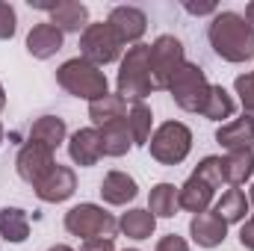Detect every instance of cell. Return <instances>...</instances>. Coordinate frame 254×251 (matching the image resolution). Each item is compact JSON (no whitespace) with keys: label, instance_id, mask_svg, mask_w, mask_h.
<instances>
[{"label":"cell","instance_id":"cell-1","mask_svg":"<svg viewBox=\"0 0 254 251\" xmlns=\"http://www.w3.org/2000/svg\"><path fill=\"white\" fill-rule=\"evenodd\" d=\"M210 48L225 63H249L254 60V30L240 12H216L207 27Z\"/></svg>","mask_w":254,"mask_h":251},{"label":"cell","instance_id":"cell-2","mask_svg":"<svg viewBox=\"0 0 254 251\" xmlns=\"http://www.w3.org/2000/svg\"><path fill=\"white\" fill-rule=\"evenodd\" d=\"M151 45H133L127 48V54L122 57V65H119V77H116V86H119V95L125 101H133V104H142L154 86H151Z\"/></svg>","mask_w":254,"mask_h":251},{"label":"cell","instance_id":"cell-3","mask_svg":"<svg viewBox=\"0 0 254 251\" xmlns=\"http://www.w3.org/2000/svg\"><path fill=\"white\" fill-rule=\"evenodd\" d=\"M57 83L63 86L68 95L74 98H83V101H98L107 95V74L98 68V65L86 63L83 57H74L57 68Z\"/></svg>","mask_w":254,"mask_h":251},{"label":"cell","instance_id":"cell-4","mask_svg":"<svg viewBox=\"0 0 254 251\" xmlns=\"http://www.w3.org/2000/svg\"><path fill=\"white\" fill-rule=\"evenodd\" d=\"M65 231L71 237L86 240H113L119 234V219L107 213L101 204H77L65 213Z\"/></svg>","mask_w":254,"mask_h":251},{"label":"cell","instance_id":"cell-5","mask_svg":"<svg viewBox=\"0 0 254 251\" xmlns=\"http://www.w3.org/2000/svg\"><path fill=\"white\" fill-rule=\"evenodd\" d=\"M151 157L163 166H181L192 151V130L181 122H166L151 133Z\"/></svg>","mask_w":254,"mask_h":251},{"label":"cell","instance_id":"cell-6","mask_svg":"<svg viewBox=\"0 0 254 251\" xmlns=\"http://www.w3.org/2000/svg\"><path fill=\"white\" fill-rule=\"evenodd\" d=\"M122 39L116 36V30L107 24V21H98V24H89L83 33H80V57L92 65H110L122 60Z\"/></svg>","mask_w":254,"mask_h":251},{"label":"cell","instance_id":"cell-7","mask_svg":"<svg viewBox=\"0 0 254 251\" xmlns=\"http://www.w3.org/2000/svg\"><path fill=\"white\" fill-rule=\"evenodd\" d=\"M151 86L154 89H169L172 80L178 77V71L187 65L184 57V45L175 36H157V42L151 45Z\"/></svg>","mask_w":254,"mask_h":251},{"label":"cell","instance_id":"cell-8","mask_svg":"<svg viewBox=\"0 0 254 251\" xmlns=\"http://www.w3.org/2000/svg\"><path fill=\"white\" fill-rule=\"evenodd\" d=\"M210 86H213V83H207V74H204L195 63H187L178 71V77L172 80L169 92H172L175 104H178L184 113H201V110H204V101H207V95H210Z\"/></svg>","mask_w":254,"mask_h":251},{"label":"cell","instance_id":"cell-9","mask_svg":"<svg viewBox=\"0 0 254 251\" xmlns=\"http://www.w3.org/2000/svg\"><path fill=\"white\" fill-rule=\"evenodd\" d=\"M54 166H57L54 151H51L48 145H39V142H27V145L18 151V157H15V172H18V178H21L24 184H30V187L42 184V181L51 175Z\"/></svg>","mask_w":254,"mask_h":251},{"label":"cell","instance_id":"cell-10","mask_svg":"<svg viewBox=\"0 0 254 251\" xmlns=\"http://www.w3.org/2000/svg\"><path fill=\"white\" fill-rule=\"evenodd\" d=\"M107 24L116 30V36L122 39V45H139V39L148 30V15L136 6H116L107 18Z\"/></svg>","mask_w":254,"mask_h":251},{"label":"cell","instance_id":"cell-11","mask_svg":"<svg viewBox=\"0 0 254 251\" xmlns=\"http://www.w3.org/2000/svg\"><path fill=\"white\" fill-rule=\"evenodd\" d=\"M36 195L42 198V201H48V204H63L68 201L71 195H74V189H77V175H74V169H68V166H54L51 169V175L42 181V184H36Z\"/></svg>","mask_w":254,"mask_h":251},{"label":"cell","instance_id":"cell-12","mask_svg":"<svg viewBox=\"0 0 254 251\" xmlns=\"http://www.w3.org/2000/svg\"><path fill=\"white\" fill-rule=\"evenodd\" d=\"M68 157H71L80 169L95 166V163L104 157V145H101L98 127H83V130H77V133L68 139Z\"/></svg>","mask_w":254,"mask_h":251},{"label":"cell","instance_id":"cell-13","mask_svg":"<svg viewBox=\"0 0 254 251\" xmlns=\"http://www.w3.org/2000/svg\"><path fill=\"white\" fill-rule=\"evenodd\" d=\"M190 237L201 249H216L228 240V225L216 213H198L190 222Z\"/></svg>","mask_w":254,"mask_h":251},{"label":"cell","instance_id":"cell-14","mask_svg":"<svg viewBox=\"0 0 254 251\" xmlns=\"http://www.w3.org/2000/svg\"><path fill=\"white\" fill-rule=\"evenodd\" d=\"M63 51V33L45 21V24H36L30 33H27V54L36 57V60H51Z\"/></svg>","mask_w":254,"mask_h":251},{"label":"cell","instance_id":"cell-15","mask_svg":"<svg viewBox=\"0 0 254 251\" xmlns=\"http://www.w3.org/2000/svg\"><path fill=\"white\" fill-rule=\"evenodd\" d=\"M216 142L228 154H234V151H252L254 148V122L243 116V119H234V122L222 125L216 130Z\"/></svg>","mask_w":254,"mask_h":251},{"label":"cell","instance_id":"cell-16","mask_svg":"<svg viewBox=\"0 0 254 251\" xmlns=\"http://www.w3.org/2000/svg\"><path fill=\"white\" fill-rule=\"evenodd\" d=\"M51 24L60 30V33H80L89 27V9L77 0H60L57 9L51 12Z\"/></svg>","mask_w":254,"mask_h":251},{"label":"cell","instance_id":"cell-17","mask_svg":"<svg viewBox=\"0 0 254 251\" xmlns=\"http://www.w3.org/2000/svg\"><path fill=\"white\" fill-rule=\"evenodd\" d=\"M89 119H92V125L98 127H107L113 125V122H125L127 119V101L116 92V95H104V98H98V101H92L89 104Z\"/></svg>","mask_w":254,"mask_h":251},{"label":"cell","instance_id":"cell-18","mask_svg":"<svg viewBox=\"0 0 254 251\" xmlns=\"http://www.w3.org/2000/svg\"><path fill=\"white\" fill-rule=\"evenodd\" d=\"M136 195H139V187H136V181L130 175H125V172H110L104 178V184H101V198L107 204H113V207H125Z\"/></svg>","mask_w":254,"mask_h":251},{"label":"cell","instance_id":"cell-19","mask_svg":"<svg viewBox=\"0 0 254 251\" xmlns=\"http://www.w3.org/2000/svg\"><path fill=\"white\" fill-rule=\"evenodd\" d=\"M213 195H216V189L210 187V184H204L201 178H195L190 175V181L184 184V187H178V198H181V207L184 210H190V213H207V207L213 204Z\"/></svg>","mask_w":254,"mask_h":251},{"label":"cell","instance_id":"cell-20","mask_svg":"<svg viewBox=\"0 0 254 251\" xmlns=\"http://www.w3.org/2000/svg\"><path fill=\"white\" fill-rule=\"evenodd\" d=\"M249 198H246V192L237 187H231L228 192H222V198L216 201V216L225 222V225H243L246 222V216H249Z\"/></svg>","mask_w":254,"mask_h":251},{"label":"cell","instance_id":"cell-21","mask_svg":"<svg viewBox=\"0 0 254 251\" xmlns=\"http://www.w3.org/2000/svg\"><path fill=\"white\" fill-rule=\"evenodd\" d=\"M0 237L6 243H27L30 237V216L21 207H3L0 210Z\"/></svg>","mask_w":254,"mask_h":251},{"label":"cell","instance_id":"cell-22","mask_svg":"<svg viewBox=\"0 0 254 251\" xmlns=\"http://www.w3.org/2000/svg\"><path fill=\"white\" fill-rule=\"evenodd\" d=\"M148 210L154 219H172L181 210V198H178V187L175 184H157L148 195Z\"/></svg>","mask_w":254,"mask_h":251},{"label":"cell","instance_id":"cell-23","mask_svg":"<svg viewBox=\"0 0 254 251\" xmlns=\"http://www.w3.org/2000/svg\"><path fill=\"white\" fill-rule=\"evenodd\" d=\"M154 228H157V219L151 216V210H127L122 213V219H119V231L130 237V240H136V243H142V240H151V234H154Z\"/></svg>","mask_w":254,"mask_h":251},{"label":"cell","instance_id":"cell-24","mask_svg":"<svg viewBox=\"0 0 254 251\" xmlns=\"http://www.w3.org/2000/svg\"><path fill=\"white\" fill-rule=\"evenodd\" d=\"M30 142L48 145L51 151H57L65 142V122L60 116H42V119H36L33 127H30Z\"/></svg>","mask_w":254,"mask_h":251},{"label":"cell","instance_id":"cell-25","mask_svg":"<svg viewBox=\"0 0 254 251\" xmlns=\"http://www.w3.org/2000/svg\"><path fill=\"white\" fill-rule=\"evenodd\" d=\"M101 145H104V157H125L127 151L133 148L130 130H127V119L125 122H113V125L101 127Z\"/></svg>","mask_w":254,"mask_h":251},{"label":"cell","instance_id":"cell-26","mask_svg":"<svg viewBox=\"0 0 254 251\" xmlns=\"http://www.w3.org/2000/svg\"><path fill=\"white\" fill-rule=\"evenodd\" d=\"M151 127H154V113L148 104H133L127 110V130L133 145H148L151 142Z\"/></svg>","mask_w":254,"mask_h":251},{"label":"cell","instance_id":"cell-27","mask_svg":"<svg viewBox=\"0 0 254 251\" xmlns=\"http://www.w3.org/2000/svg\"><path fill=\"white\" fill-rule=\"evenodd\" d=\"M254 175V154L252 151H234L225 157V184L243 187Z\"/></svg>","mask_w":254,"mask_h":251},{"label":"cell","instance_id":"cell-28","mask_svg":"<svg viewBox=\"0 0 254 251\" xmlns=\"http://www.w3.org/2000/svg\"><path fill=\"white\" fill-rule=\"evenodd\" d=\"M234 110H237L234 98H231L222 86H210V95H207V101H204L201 116L210 119V122H225V119L234 116Z\"/></svg>","mask_w":254,"mask_h":251},{"label":"cell","instance_id":"cell-29","mask_svg":"<svg viewBox=\"0 0 254 251\" xmlns=\"http://www.w3.org/2000/svg\"><path fill=\"white\" fill-rule=\"evenodd\" d=\"M192 175L201 178L204 184H210L213 189H219L225 184V160H222V157H204V160L195 166Z\"/></svg>","mask_w":254,"mask_h":251},{"label":"cell","instance_id":"cell-30","mask_svg":"<svg viewBox=\"0 0 254 251\" xmlns=\"http://www.w3.org/2000/svg\"><path fill=\"white\" fill-rule=\"evenodd\" d=\"M234 89H237V95H240L243 116L254 122V71H249V74H240V77L234 80Z\"/></svg>","mask_w":254,"mask_h":251},{"label":"cell","instance_id":"cell-31","mask_svg":"<svg viewBox=\"0 0 254 251\" xmlns=\"http://www.w3.org/2000/svg\"><path fill=\"white\" fill-rule=\"evenodd\" d=\"M15 30H18V15L9 3L0 0V39H12Z\"/></svg>","mask_w":254,"mask_h":251},{"label":"cell","instance_id":"cell-32","mask_svg":"<svg viewBox=\"0 0 254 251\" xmlns=\"http://www.w3.org/2000/svg\"><path fill=\"white\" fill-rule=\"evenodd\" d=\"M154 251H190V246H187L184 237H178V234H166V237L157 243V249Z\"/></svg>","mask_w":254,"mask_h":251},{"label":"cell","instance_id":"cell-33","mask_svg":"<svg viewBox=\"0 0 254 251\" xmlns=\"http://www.w3.org/2000/svg\"><path fill=\"white\" fill-rule=\"evenodd\" d=\"M240 243L249 251H254V216L243 222V228H240Z\"/></svg>","mask_w":254,"mask_h":251},{"label":"cell","instance_id":"cell-34","mask_svg":"<svg viewBox=\"0 0 254 251\" xmlns=\"http://www.w3.org/2000/svg\"><path fill=\"white\" fill-rule=\"evenodd\" d=\"M190 15H216V3H184Z\"/></svg>","mask_w":254,"mask_h":251},{"label":"cell","instance_id":"cell-35","mask_svg":"<svg viewBox=\"0 0 254 251\" xmlns=\"http://www.w3.org/2000/svg\"><path fill=\"white\" fill-rule=\"evenodd\" d=\"M80 251H116L113 240H86Z\"/></svg>","mask_w":254,"mask_h":251},{"label":"cell","instance_id":"cell-36","mask_svg":"<svg viewBox=\"0 0 254 251\" xmlns=\"http://www.w3.org/2000/svg\"><path fill=\"white\" fill-rule=\"evenodd\" d=\"M243 18H246V24H249V27L254 30V0L249 3V6H246V15H243Z\"/></svg>","mask_w":254,"mask_h":251},{"label":"cell","instance_id":"cell-37","mask_svg":"<svg viewBox=\"0 0 254 251\" xmlns=\"http://www.w3.org/2000/svg\"><path fill=\"white\" fill-rule=\"evenodd\" d=\"M6 110V92H3V83H0V113Z\"/></svg>","mask_w":254,"mask_h":251},{"label":"cell","instance_id":"cell-38","mask_svg":"<svg viewBox=\"0 0 254 251\" xmlns=\"http://www.w3.org/2000/svg\"><path fill=\"white\" fill-rule=\"evenodd\" d=\"M48 251H74L71 246H54V249H48Z\"/></svg>","mask_w":254,"mask_h":251},{"label":"cell","instance_id":"cell-39","mask_svg":"<svg viewBox=\"0 0 254 251\" xmlns=\"http://www.w3.org/2000/svg\"><path fill=\"white\" fill-rule=\"evenodd\" d=\"M249 204H252V210H254V187H252V192H249Z\"/></svg>","mask_w":254,"mask_h":251},{"label":"cell","instance_id":"cell-40","mask_svg":"<svg viewBox=\"0 0 254 251\" xmlns=\"http://www.w3.org/2000/svg\"><path fill=\"white\" fill-rule=\"evenodd\" d=\"M0 145H3V125H0Z\"/></svg>","mask_w":254,"mask_h":251},{"label":"cell","instance_id":"cell-41","mask_svg":"<svg viewBox=\"0 0 254 251\" xmlns=\"http://www.w3.org/2000/svg\"><path fill=\"white\" fill-rule=\"evenodd\" d=\"M125 251H139V249H125Z\"/></svg>","mask_w":254,"mask_h":251}]
</instances>
